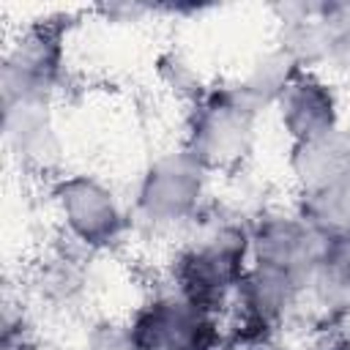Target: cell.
Instances as JSON below:
<instances>
[{
  "label": "cell",
  "mask_w": 350,
  "mask_h": 350,
  "mask_svg": "<svg viewBox=\"0 0 350 350\" xmlns=\"http://www.w3.org/2000/svg\"><path fill=\"white\" fill-rule=\"evenodd\" d=\"M257 115L232 85L211 88L191 107L183 150L208 175H232L252 156Z\"/></svg>",
  "instance_id": "1"
},
{
  "label": "cell",
  "mask_w": 350,
  "mask_h": 350,
  "mask_svg": "<svg viewBox=\"0 0 350 350\" xmlns=\"http://www.w3.org/2000/svg\"><path fill=\"white\" fill-rule=\"evenodd\" d=\"M252 262L249 227L243 224H221L200 243L189 246L175 262V284L178 295L205 309L208 314H219L227 301L238 293V284Z\"/></svg>",
  "instance_id": "2"
},
{
  "label": "cell",
  "mask_w": 350,
  "mask_h": 350,
  "mask_svg": "<svg viewBox=\"0 0 350 350\" xmlns=\"http://www.w3.org/2000/svg\"><path fill=\"white\" fill-rule=\"evenodd\" d=\"M49 194L66 227V235L77 246L88 252H101L123 238L126 213L115 191L96 175H60L55 178Z\"/></svg>",
  "instance_id": "3"
},
{
  "label": "cell",
  "mask_w": 350,
  "mask_h": 350,
  "mask_svg": "<svg viewBox=\"0 0 350 350\" xmlns=\"http://www.w3.org/2000/svg\"><path fill=\"white\" fill-rule=\"evenodd\" d=\"M68 19H41L19 33L0 66L3 104L19 98H49L63 74V44Z\"/></svg>",
  "instance_id": "4"
},
{
  "label": "cell",
  "mask_w": 350,
  "mask_h": 350,
  "mask_svg": "<svg viewBox=\"0 0 350 350\" xmlns=\"http://www.w3.org/2000/svg\"><path fill=\"white\" fill-rule=\"evenodd\" d=\"M208 172L180 148L148 164L137 186V216L150 224H180L200 213Z\"/></svg>",
  "instance_id": "5"
},
{
  "label": "cell",
  "mask_w": 350,
  "mask_h": 350,
  "mask_svg": "<svg viewBox=\"0 0 350 350\" xmlns=\"http://www.w3.org/2000/svg\"><path fill=\"white\" fill-rule=\"evenodd\" d=\"M126 331L137 350H213L224 345L216 314H208L178 293L142 304Z\"/></svg>",
  "instance_id": "6"
},
{
  "label": "cell",
  "mask_w": 350,
  "mask_h": 350,
  "mask_svg": "<svg viewBox=\"0 0 350 350\" xmlns=\"http://www.w3.org/2000/svg\"><path fill=\"white\" fill-rule=\"evenodd\" d=\"M252 262L273 265L298 279H309L331 254L334 241L314 230L298 211H265L249 227Z\"/></svg>",
  "instance_id": "7"
},
{
  "label": "cell",
  "mask_w": 350,
  "mask_h": 350,
  "mask_svg": "<svg viewBox=\"0 0 350 350\" xmlns=\"http://www.w3.org/2000/svg\"><path fill=\"white\" fill-rule=\"evenodd\" d=\"M304 287L306 282L298 279L295 273L262 262H249L235 293L241 304V325H243L235 336V345L271 339L273 331L282 328V323L298 306Z\"/></svg>",
  "instance_id": "8"
},
{
  "label": "cell",
  "mask_w": 350,
  "mask_h": 350,
  "mask_svg": "<svg viewBox=\"0 0 350 350\" xmlns=\"http://www.w3.org/2000/svg\"><path fill=\"white\" fill-rule=\"evenodd\" d=\"M282 129L293 142H306L323 137L339 126V101L328 82L314 71H298L276 101Z\"/></svg>",
  "instance_id": "9"
},
{
  "label": "cell",
  "mask_w": 350,
  "mask_h": 350,
  "mask_svg": "<svg viewBox=\"0 0 350 350\" xmlns=\"http://www.w3.org/2000/svg\"><path fill=\"white\" fill-rule=\"evenodd\" d=\"M3 134L19 164L49 170L60 156L49 98H19L3 104Z\"/></svg>",
  "instance_id": "10"
},
{
  "label": "cell",
  "mask_w": 350,
  "mask_h": 350,
  "mask_svg": "<svg viewBox=\"0 0 350 350\" xmlns=\"http://www.w3.org/2000/svg\"><path fill=\"white\" fill-rule=\"evenodd\" d=\"M320 3V0H317ZM317 3H279V41L276 46L290 55L304 71L328 63L334 30L317 16Z\"/></svg>",
  "instance_id": "11"
},
{
  "label": "cell",
  "mask_w": 350,
  "mask_h": 350,
  "mask_svg": "<svg viewBox=\"0 0 350 350\" xmlns=\"http://www.w3.org/2000/svg\"><path fill=\"white\" fill-rule=\"evenodd\" d=\"M290 170L298 183V191H309L350 175V129L336 126L323 137L293 142Z\"/></svg>",
  "instance_id": "12"
},
{
  "label": "cell",
  "mask_w": 350,
  "mask_h": 350,
  "mask_svg": "<svg viewBox=\"0 0 350 350\" xmlns=\"http://www.w3.org/2000/svg\"><path fill=\"white\" fill-rule=\"evenodd\" d=\"M295 211L331 241L350 238V175L298 191Z\"/></svg>",
  "instance_id": "13"
},
{
  "label": "cell",
  "mask_w": 350,
  "mask_h": 350,
  "mask_svg": "<svg viewBox=\"0 0 350 350\" xmlns=\"http://www.w3.org/2000/svg\"><path fill=\"white\" fill-rule=\"evenodd\" d=\"M298 71H304V68L276 46V49L265 52L262 57H257L254 66L249 68V74L241 82H235L232 88L254 112H262L268 107H276V101L282 98V93L287 90V85L295 79Z\"/></svg>",
  "instance_id": "14"
},
{
  "label": "cell",
  "mask_w": 350,
  "mask_h": 350,
  "mask_svg": "<svg viewBox=\"0 0 350 350\" xmlns=\"http://www.w3.org/2000/svg\"><path fill=\"white\" fill-rule=\"evenodd\" d=\"M82 284L79 271L66 257H55L44 273H41V293H46L52 301H68Z\"/></svg>",
  "instance_id": "15"
},
{
  "label": "cell",
  "mask_w": 350,
  "mask_h": 350,
  "mask_svg": "<svg viewBox=\"0 0 350 350\" xmlns=\"http://www.w3.org/2000/svg\"><path fill=\"white\" fill-rule=\"evenodd\" d=\"M85 350H137L129 339V331L126 328H96L90 334V342Z\"/></svg>",
  "instance_id": "16"
},
{
  "label": "cell",
  "mask_w": 350,
  "mask_h": 350,
  "mask_svg": "<svg viewBox=\"0 0 350 350\" xmlns=\"http://www.w3.org/2000/svg\"><path fill=\"white\" fill-rule=\"evenodd\" d=\"M317 16L336 33L350 27V0H320L317 3Z\"/></svg>",
  "instance_id": "17"
},
{
  "label": "cell",
  "mask_w": 350,
  "mask_h": 350,
  "mask_svg": "<svg viewBox=\"0 0 350 350\" xmlns=\"http://www.w3.org/2000/svg\"><path fill=\"white\" fill-rule=\"evenodd\" d=\"M328 66L339 74H350V27L336 33L328 52Z\"/></svg>",
  "instance_id": "18"
},
{
  "label": "cell",
  "mask_w": 350,
  "mask_h": 350,
  "mask_svg": "<svg viewBox=\"0 0 350 350\" xmlns=\"http://www.w3.org/2000/svg\"><path fill=\"white\" fill-rule=\"evenodd\" d=\"M101 14H107V19L112 22H134L145 14L153 11V5H142V3H109V5H98Z\"/></svg>",
  "instance_id": "19"
},
{
  "label": "cell",
  "mask_w": 350,
  "mask_h": 350,
  "mask_svg": "<svg viewBox=\"0 0 350 350\" xmlns=\"http://www.w3.org/2000/svg\"><path fill=\"white\" fill-rule=\"evenodd\" d=\"M232 350H282L273 345V339H254V342H241Z\"/></svg>",
  "instance_id": "20"
},
{
  "label": "cell",
  "mask_w": 350,
  "mask_h": 350,
  "mask_svg": "<svg viewBox=\"0 0 350 350\" xmlns=\"http://www.w3.org/2000/svg\"><path fill=\"white\" fill-rule=\"evenodd\" d=\"M334 350H350V342H345L339 331H336V342H334Z\"/></svg>",
  "instance_id": "21"
},
{
  "label": "cell",
  "mask_w": 350,
  "mask_h": 350,
  "mask_svg": "<svg viewBox=\"0 0 350 350\" xmlns=\"http://www.w3.org/2000/svg\"><path fill=\"white\" fill-rule=\"evenodd\" d=\"M213 350H227V347H224V345H221V347H213Z\"/></svg>",
  "instance_id": "22"
}]
</instances>
